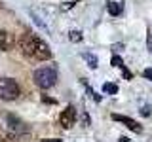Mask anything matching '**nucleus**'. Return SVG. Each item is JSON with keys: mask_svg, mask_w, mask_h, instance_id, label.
Listing matches in <instances>:
<instances>
[{"mask_svg": "<svg viewBox=\"0 0 152 142\" xmlns=\"http://www.w3.org/2000/svg\"><path fill=\"white\" fill-rule=\"evenodd\" d=\"M142 76H145L146 80H150V82H152V68H146L145 72H142Z\"/></svg>", "mask_w": 152, "mask_h": 142, "instance_id": "obj_16", "label": "nucleus"}, {"mask_svg": "<svg viewBox=\"0 0 152 142\" xmlns=\"http://www.w3.org/2000/svg\"><path fill=\"white\" fill-rule=\"evenodd\" d=\"M69 38H70V42H82V32H80V30H72L69 34Z\"/></svg>", "mask_w": 152, "mask_h": 142, "instance_id": "obj_12", "label": "nucleus"}, {"mask_svg": "<svg viewBox=\"0 0 152 142\" xmlns=\"http://www.w3.org/2000/svg\"><path fill=\"white\" fill-rule=\"evenodd\" d=\"M84 59H86V61H88V64H89V68H93V70H95V68H97V64H99V63H97V57H95L93 53H84Z\"/></svg>", "mask_w": 152, "mask_h": 142, "instance_id": "obj_10", "label": "nucleus"}, {"mask_svg": "<svg viewBox=\"0 0 152 142\" xmlns=\"http://www.w3.org/2000/svg\"><path fill=\"white\" fill-rule=\"evenodd\" d=\"M120 142H129V138H126V136H122V138H120Z\"/></svg>", "mask_w": 152, "mask_h": 142, "instance_id": "obj_20", "label": "nucleus"}, {"mask_svg": "<svg viewBox=\"0 0 152 142\" xmlns=\"http://www.w3.org/2000/svg\"><path fill=\"white\" fill-rule=\"evenodd\" d=\"M146 38H148V49L152 51V34H150V32H148V36H146Z\"/></svg>", "mask_w": 152, "mask_h": 142, "instance_id": "obj_18", "label": "nucleus"}, {"mask_svg": "<svg viewBox=\"0 0 152 142\" xmlns=\"http://www.w3.org/2000/svg\"><path fill=\"white\" fill-rule=\"evenodd\" d=\"M42 142H61L59 138H46V140H42Z\"/></svg>", "mask_w": 152, "mask_h": 142, "instance_id": "obj_19", "label": "nucleus"}, {"mask_svg": "<svg viewBox=\"0 0 152 142\" xmlns=\"http://www.w3.org/2000/svg\"><path fill=\"white\" fill-rule=\"evenodd\" d=\"M112 120H114V121H122L126 127H129V129H131V131H135V133H142V127H141L135 120H131V117L120 116V114H112Z\"/></svg>", "mask_w": 152, "mask_h": 142, "instance_id": "obj_6", "label": "nucleus"}, {"mask_svg": "<svg viewBox=\"0 0 152 142\" xmlns=\"http://www.w3.org/2000/svg\"><path fill=\"white\" fill-rule=\"evenodd\" d=\"M108 12H110V15H120L122 13V4L120 2H110L108 4Z\"/></svg>", "mask_w": 152, "mask_h": 142, "instance_id": "obj_9", "label": "nucleus"}, {"mask_svg": "<svg viewBox=\"0 0 152 142\" xmlns=\"http://www.w3.org/2000/svg\"><path fill=\"white\" fill-rule=\"evenodd\" d=\"M31 15H32V17H34V23H36V25H40L42 28H46V25H44V21H42V19H40V17H38V15H36V13H34V12H31Z\"/></svg>", "mask_w": 152, "mask_h": 142, "instance_id": "obj_13", "label": "nucleus"}, {"mask_svg": "<svg viewBox=\"0 0 152 142\" xmlns=\"http://www.w3.org/2000/svg\"><path fill=\"white\" fill-rule=\"evenodd\" d=\"M82 123H84V125H86V127H88V125H89V123H91V117H89V116H88V114H84V116H82Z\"/></svg>", "mask_w": 152, "mask_h": 142, "instance_id": "obj_15", "label": "nucleus"}, {"mask_svg": "<svg viewBox=\"0 0 152 142\" xmlns=\"http://www.w3.org/2000/svg\"><path fill=\"white\" fill-rule=\"evenodd\" d=\"M103 93H107V95H116V93H118V85H116V83H110V82L103 83Z\"/></svg>", "mask_w": 152, "mask_h": 142, "instance_id": "obj_8", "label": "nucleus"}, {"mask_svg": "<svg viewBox=\"0 0 152 142\" xmlns=\"http://www.w3.org/2000/svg\"><path fill=\"white\" fill-rule=\"evenodd\" d=\"M6 121H8V127H10V131L12 133H15V135H23V133H27V125L23 123L19 117L15 116H6Z\"/></svg>", "mask_w": 152, "mask_h": 142, "instance_id": "obj_4", "label": "nucleus"}, {"mask_svg": "<svg viewBox=\"0 0 152 142\" xmlns=\"http://www.w3.org/2000/svg\"><path fill=\"white\" fill-rule=\"evenodd\" d=\"M32 57L38 61H48L51 57V49L50 46L46 44L44 40H40V38L36 36V42H34V53H32Z\"/></svg>", "mask_w": 152, "mask_h": 142, "instance_id": "obj_3", "label": "nucleus"}, {"mask_svg": "<svg viewBox=\"0 0 152 142\" xmlns=\"http://www.w3.org/2000/svg\"><path fill=\"white\" fill-rule=\"evenodd\" d=\"M122 70H124V78H126V80H133V74H131V72H129V70H127V68H126V66H124V68H122Z\"/></svg>", "mask_w": 152, "mask_h": 142, "instance_id": "obj_14", "label": "nucleus"}, {"mask_svg": "<svg viewBox=\"0 0 152 142\" xmlns=\"http://www.w3.org/2000/svg\"><path fill=\"white\" fill-rule=\"evenodd\" d=\"M110 64H112V66H118V68H124V66H126L120 55H114V57H112V61H110Z\"/></svg>", "mask_w": 152, "mask_h": 142, "instance_id": "obj_11", "label": "nucleus"}, {"mask_svg": "<svg viewBox=\"0 0 152 142\" xmlns=\"http://www.w3.org/2000/svg\"><path fill=\"white\" fill-rule=\"evenodd\" d=\"M59 121H61V125H63L65 129H69L70 125H74V121H76V110H74V106H66L65 110H63V114H61Z\"/></svg>", "mask_w": 152, "mask_h": 142, "instance_id": "obj_5", "label": "nucleus"}, {"mask_svg": "<svg viewBox=\"0 0 152 142\" xmlns=\"http://www.w3.org/2000/svg\"><path fill=\"white\" fill-rule=\"evenodd\" d=\"M13 46V36L8 30H0V51H8Z\"/></svg>", "mask_w": 152, "mask_h": 142, "instance_id": "obj_7", "label": "nucleus"}, {"mask_svg": "<svg viewBox=\"0 0 152 142\" xmlns=\"http://www.w3.org/2000/svg\"><path fill=\"white\" fill-rule=\"evenodd\" d=\"M141 116H150V106H142L141 108Z\"/></svg>", "mask_w": 152, "mask_h": 142, "instance_id": "obj_17", "label": "nucleus"}, {"mask_svg": "<svg viewBox=\"0 0 152 142\" xmlns=\"http://www.w3.org/2000/svg\"><path fill=\"white\" fill-rule=\"evenodd\" d=\"M19 97V85L13 78H0V99L15 101Z\"/></svg>", "mask_w": 152, "mask_h": 142, "instance_id": "obj_2", "label": "nucleus"}, {"mask_svg": "<svg viewBox=\"0 0 152 142\" xmlns=\"http://www.w3.org/2000/svg\"><path fill=\"white\" fill-rule=\"evenodd\" d=\"M32 78H34V83L40 89H50L57 82V70H55V66H42V68L34 70Z\"/></svg>", "mask_w": 152, "mask_h": 142, "instance_id": "obj_1", "label": "nucleus"}]
</instances>
